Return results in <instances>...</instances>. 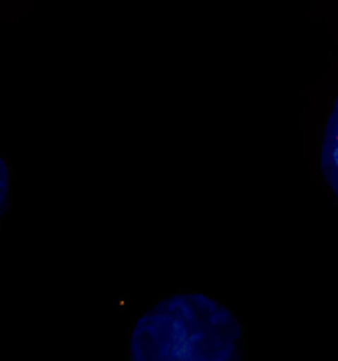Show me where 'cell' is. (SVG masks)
I'll use <instances>...</instances> for the list:
<instances>
[{"label":"cell","instance_id":"2","mask_svg":"<svg viewBox=\"0 0 338 361\" xmlns=\"http://www.w3.org/2000/svg\"><path fill=\"white\" fill-rule=\"evenodd\" d=\"M319 166L325 182L338 200V95L325 124L321 151H319Z\"/></svg>","mask_w":338,"mask_h":361},{"label":"cell","instance_id":"1","mask_svg":"<svg viewBox=\"0 0 338 361\" xmlns=\"http://www.w3.org/2000/svg\"><path fill=\"white\" fill-rule=\"evenodd\" d=\"M243 331L232 311L201 292L151 305L130 334L128 361H243Z\"/></svg>","mask_w":338,"mask_h":361},{"label":"cell","instance_id":"3","mask_svg":"<svg viewBox=\"0 0 338 361\" xmlns=\"http://www.w3.org/2000/svg\"><path fill=\"white\" fill-rule=\"evenodd\" d=\"M10 193H12V174L6 161L0 157V222L4 219L10 203Z\"/></svg>","mask_w":338,"mask_h":361}]
</instances>
